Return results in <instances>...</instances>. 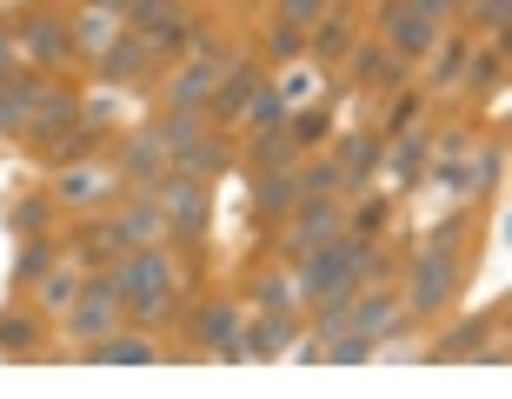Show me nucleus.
<instances>
[{"instance_id":"nucleus-22","label":"nucleus","mask_w":512,"mask_h":399,"mask_svg":"<svg viewBox=\"0 0 512 399\" xmlns=\"http://www.w3.org/2000/svg\"><path fill=\"white\" fill-rule=\"evenodd\" d=\"M426 160H433V127L419 120V127L393 133L380 147V173H386V187H419L426 180Z\"/></svg>"},{"instance_id":"nucleus-19","label":"nucleus","mask_w":512,"mask_h":399,"mask_svg":"<svg viewBox=\"0 0 512 399\" xmlns=\"http://www.w3.org/2000/svg\"><path fill=\"white\" fill-rule=\"evenodd\" d=\"M173 167H180V173H200V180L240 173V133H233V127H220V120H207V127L193 133L187 147L173 153Z\"/></svg>"},{"instance_id":"nucleus-28","label":"nucleus","mask_w":512,"mask_h":399,"mask_svg":"<svg viewBox=\"0 0 512 399\" xmlns=\"http://www.w3.org/2000/svg\"><path fill=\"white\" fill-rule=\"evenodd\" d=\"M393 220H399V200L380 187H366L346 200V233L353 240H393Z\"/></svg>"},{"instance_id":"nucleus-16","label":"nucleus","mask_w":512,"mask_h":399,"mask_svg":"<svg viewBox=\"0 0 512 399\" xmlns=\"http://www.w3.org/2000/svg\"><path fill=\"white\" fill-rule=\"evenodd\" d=\"M366 20H373V34H380L393 54H406L413 67L433 54V40L446 34V27H433V20L419 14L413 0H373V7H366Z\"/></svg>"},{"instance_id":"nucleus-5","label":"nucleus","mask_w":512,"mask_h":399,"mask_svg":"<svg viewBox=\"0 0 512 399\" xmlns=\"http://www.w3.org/2000/svg\"><path fill=\"white\" fill-rule=\"evenodd\" d=\"M47 193H54L60 213H100V207H114L120 193H127V180H120L114 153H80V160L47 167Z\"/></svg>"},{"instance_id":"nucleus-11","label":"nucleus","mask_w":512,"mask_h":399,"mask_svg":"<svg viewBox=\"0 0 512 399\" xmlns=\"http://www.w3.org/2000/svg\"><path fill=\"white\" fill-rule=\"evenodd\" d=\"M346 326L360 333V340H373V346H386L393 333H406V300H399V280H366V286H353V300H346Z\"/></svg>"},{"instance_id":"nucleus-30","label":"nucleus","mask_w":512,"mask_h":399,"mask_svg":"<svg viewBox=\"0 0 512 399\" xmlns=\"http://www.w3.org/2000/svg\"><path fill=\"white\" fill-rule=\"evenodd\" d=\"M293 160H300V147H293V133H286V120H280V127H253V133H240V173L293 167Z\"/></svg>"},{"instance_id":"nucleus-17","label":"nucleus","mask_w":512,"mask_h":399,"mask_svg":"<svg viewBox=\"0 0 512 399\" xmlns=\"http://www.w3.org/2000/svg\"><path fill=\"white\" fill-rule=\"evenodd\" d=\"M94 80H100V87H120V94H140V87L160 80V67H153L147 40L133 34V27H120V34L94 54Z\"/></svg>"},{"instance_id":"nucleus-27","label":"nucleus","mask_w":512,"mask_h":399,"mask_svg":"<svg viewBox=\"0 0 512 399\" xmlns=\"http://www.w3.org/2000/svg\"><path fill=\"white\" fill-rule=\"evenodd\" d=\"M293 306H300V286L286 260H266L247 273V313H293Z\"/></svg>"},{"instance_id":"nucleus-4","label":"nucleus","mask_w":512,"mask_h":399,"mask_svg":"<svg viewBox=\"0 0 512 399\" xmlns=\"http://www.w3.org/2000/svg\"><path fill=\"white\" fill-rule=\"evenodd\" d=\"M147 193L160 200V220H167V247H180V253H200V247H207V233H213V180L167 167Z\"/></svg>"},{"instance_id":"nucleus-10","label":"nucleus","mask_w":512,"mask_h":399,"mask_svg":"<svg viewBox=\"0 0 512 399\" xmlns=\"http://www.w3.org/2000/svg\"><path fill=\"white\" fill-rule=\"evenodd\" d=\"M120 253H127V233H120L114 207L80 213L74 227H60V260H67V266H80V273H94V266H114Z\"/></svg>"},{"instance_id":"nucleus-15","label":"nucleus","mask_w":512,"mask_h":399,"mask_svg":"<svg viewBox=\"0 0 512 399\" xmlns=\"http://www.w3.org/2000/svg\"><path fill=\"white\" fill-rule=\"evenodd\" d=\"M413 74H419V67L406 54H393L380 34H360V40H353V54H346V80H353L366 100H386L393 87H406Z\"/></svg>"},{"instance_id":"nucleus-14","label":"nucleus","mask_w":512,"mask_h":399,"mask_svg":"<svg viewBox=\"0 0 512 399\" xmlns=\"http://www.w3.org/2000/svg\"><path fill=\"white\" fill-rule=\"evenodd\" d=\"M220 67H227V47H213V40L200 34L187 54L173 60L167 87H160V107H207V100H213V80H220Z\"/></svg>"},{"instance_id":"nucleus-37","label":"nucleus","mask_w":512,"mask_h":399,"mask_svg":"<svg viewBox=\"0 0 512 399\" xmlns=\"http://www.w3.org/2000/svg\"><path fill=\"white\" fill-rule=\"evenodd\" d=\"M286 114H293V100H286V80H280V74H266L260 87H253L247 114H240V133H253V127H280Z\"/></svg>"},{"instance_id":"nucleus-40","label":"nucleus","mask_w":512,"mask_h":399,"mask_svg":"<svg viewBox=\"0 0 512 399\" xmlns=\"http://www.w3.org/2000/svg\"><path fill=\"white\" fill-rule=\"evenodd\" d=\"M459 20H466V34H473V40H506L512 0H466V7H459Z\"/></svg>"},{"instance_id":"nucleus-20","label":"nucleus","mask_w":512,"mask_h":399,"mask_svg":"<svg viewBox=\"0 0 512 399\" xmlns=\"http://www.w3.org/2000/svg\"><path fill=\"white\" fill-rule=\"evenodd\" d=\"M499 326H506V306H493V313H473V320L459 326L453 340H433V346H426V360H506V340H493Z\"/></svg>"},{"instance_id":"nucleus-29","label":"nucleus","mask_w":512,"mask_h":399,"mask_svg":"<svg viewBox=\"0 0 512 399\" xmlns=\"http://www.w3.org/2000/svg\"><path fill=\"white\" fill-rule=\"evenodd\" d=\"M34 67H14V74H0V140H20L27 133V114H34V94H40Z\"/></svg>"},{"instance_id":"nucleus-7","label":"nucleus","mask_w":512,"mask_h":399,"mask_svg":"<svg viewBox=\"0 0 512 399\" xmlns=\"http://www.w3.org/2000/svg\"><path fill=\"white\" fill-rule=\"evenodd\" d=\"M14 40H20V67H34V74H47V80L80 67L74 27H67V14H54V7H27V14L14 20Z\"/></svg>"},{"instance_id":"nucleus-3","label":"nucleus","mask_w":512,"mask_h":399,"mask_svg":"<svg viewBox=\"0 0 512 399\" xmlns=\"http://www.w3.org/2000/svg\"><path fill=\"white\" fill-rule=\"evenodd\" d=\"M180 333H187V353H193V360L247 366V306L227 300V293H200V300H187Z\"/></svg>"},{"instance_id":"nucleus-32","label":"nucleus","mask_w":512,"mask_h":399,"mask_svg":"<svg viewBox=\"0 0 512 399\" xmlns=\"http://www.w3.org/2000/svg\"><path fill=\"white\" fill-rule=\"evenodd\" d=\"M506 173V140H486V147L459 153V200H486Z\"/></svg>"},{"instance_id":"nucleus-25","label":"nucleus","mask_w":512,"mask_h":399,"mask_svg":"<svg viewBox=\"0 0 512 399\" xmlns=\"http://www.w3.org/2000/svg\"><path fill=\"white\" fill-rule=\"evenodd\" d=\"M47 313H40V306H7V313H0V353H7V360H47V353H54V346H47Z\"/></svg>"},{"instance_id":"nucleus-33","label":"nucleus","mask_w":512,"mask_h":399,"mask_svg":"<svg viewBox=\"0 0 512 399\" xmlns=\"http://www.w3.org/2000/svg\"><path fill=\"white\" fill-rule=\"evenodd\" d=\"M60 266V233H27L14 247V266H7V280L20 286V293H34V280L40 273H54Z\"/></svg>"},{"instance_id":"nucleus-44","label":"nucleus","mask_w":512,"mask_h":399,"mask_svg":"<svg viewBox=\"0 0 512 399\" xmlns=\"http://www.w3.org/2000/svg\"><path fill=\"white\" fill-rule=\"evenodd\" d=\"M453 7H466V0H453Z\"/></svg>"},{"instance_id":"nucleus-42","label":"nucleus","mask_w":512,"mask_h":399,"mask_svg":"<svg viewBox=\"0 0 512 399\" xmlns=\"http://www.w3.org/2000/svg\"><path fill=\"white\" fill-rule=\"evenodd\" d=\"M413 7L433 20V27H459V7H453V0H413Z\"/></svg>"},{"instance_id":"nucleus-8","label":"nucleus","mask_w":512,"mask_h":399,"mask_svg":"<svg viewBox=\"0 0 512 399\" xmlns=\"http://www.w3.org/2000/svg\"><path fill=\"white\" fill-rule=\"evenodd\" d=\"M74 127H80V87H74V74L40 80V94H34V114H27V133H20V147H27L40 167H47V153H54Z\"/></svg>"},{"instance_id":"nucleus-9","label":"nucleus","mask_w":512,"mask_h":399,"mask_svg":"<svg viewBox=\"0 0 512 399\" xmlns=\"http://www.w3.org/2000/svg\"><path fill=\"white\" fill-rule=\"evenodd\" d=\"M114 167H120V180H127V193L153 187V180L173 167V147H167V133H160V120H127V127L114 133Z\"/></svg>"},{"instance_id":"nucleus-13","label":"nucleus","mask_w":512,"mask_h":399,"mask_svg":"<svg viewBox=\"0 0 512 399\" xmlns=\"http://www.w3.org/2000/svg\"><path fill=\"white\" fill-rule=\"evenodd\" d=\"M380 147H386V140L373 133V120H353V127H340L333 140H326L333 167H340V200L380 187Z\"/></svg>"},{"instance_id":"nucleus-21","label":"nucleus","mask_w":512,"mask_h":399,"mask_svg":"<svg viewBox=\"0 0 512 399\" xmlns=\"http://www.w3.org/2000/svg\"><path fill=\"white\" fill-rule=\"evenodd\" d=\"M247 207H253V227L273 233L286 213L300 207V180L293 167H266V173H247Z\"/></svg>"},{"instance_id":"nucleus-36","label":"nucleus","mask_w":512,"mask_h":399,"mask_svg":"<svg viewBox=\"0 0 512 399\" xmlns=\"http://www.w3.org/2000/svg\"><path fill=\"white\" fill-rule=\"evenodd\" d=\"M286 133H293L300 153H320L326 140L340 133V107H333V100H313V107H300V114H286Z\"/></svg>"},{"instance_id":"nucleus-18","label":"nucleus","mask_w":512,"mask_h":399,"mask_svg":"<svg viewBox=\"0 0 512 399\" xmlns=\"http://www.w3.org/2000/svg\"><path fill=\"white\" fill-rule=\"evenodd\" d=\"M273 74L260 54H227V67H220V80H213V100H207V114L220 120V127H233L240 133V114H247V100H253V87Z\"/></svg>"},{"instance_id":"nucleus-1","label":"nucleus","mask_w":512,"mask_h":399,"mask_svg":"<svg viewBox=\"0 0 512 399\" xmlns=\"http://www.w3.org/2000/svg\"><path fill=\"white\" fill-rule=\"evenodd\" d=\"M466 273H473V207H459L453 220H439V227L413 247V260H399V300H406V320L433 326L439 313L459 300Z\"/></svg>"},{"instance_id":"nucleus-26","label":"nucleus","mask_w":512,"mask_h":399,"mask_svg":"<svg viewBox=\"0 0 512 399\" xmlns=\"http://www.w3.org/2000/svg\"><path fill=\"white\" fill-rule=\"evenodd\" d=\"M67 27H74V47H80V60H94L100 47H107V40H114L120 27H127V0H80Z\"/></svg>"},{"instance_id":"nucleus-35","label":"nucleus","mask_w":512,"mask_h":399,"mask_svg":"<svg viewBox=\"0 0 512 399\" xmlns=\"http://www.w3.org/2000/svg\"><path fill=\"white\" fill-rule=\"evenodd\" d=\"M426 87H419V80H406V87H393V94L380 100V120H373V133H380V140H393V133H406V127H419V120H426Z\"/></svg>"},{"instance_id":"nucleus-31","label":"nucleus","mask_w":512,"mask_h":399,"mask_svg":"<svg viewBox=\"0 0 512 399\" xmlns=\"http://www.w3.org/2000/svg\"><path fill=\"white\" fill-rule=\"evenodd\" d=\"M473 100H493L506 94V40H473V54H466V80H459Z\"/></svg>"},{"instance_id":"nucleus-23","label":"nucleus","mask_w":512,"mask_h":399,"mask_svg":"<svg viewBox=\"0 0 512 399\" xmlns=\"http://www.w3.org/2000/svg\"><path fill=\"white\" fill-rule=\"evenodd\" d=\"M80 360H94V366H160V360H167V346L153 340L147 326L120 320L114 333H107V340H94L87 353H80Z\"/></svg>"},{"instance_id":"nucleus-39","label":"nucleus","mask_w":512,"mask_h":399,"mask_svg":"<svg viewBox=\"0 0 512 399\" xmlns=\"http://www.w3.org/2000/svg\"><path fill=\"white\" fill-rule=\"evenodd\" d=\"M74 293H80V266H67V260H60L54 273H40V280H34V306L47 313V320H60V313L74 306Z\"/></svg>"},{"instance_id":"nucleus-41","label":"nucleus","mask_w":512,"mask_h":399,"mask_svg":"<svg viewBox=\"0 0 512 399\" xmlns=\"http://www.w3.org/2000/svg\"><path fill=\"white\" fill-rule=\"evenodd\" d=\"M333 0H273V20H293V27H313Z\"/></svg>"},{"instance_id":"nucleus-34","label":"nucleus","mask_w":512,"mask_h":399,"mask_svg":"<svg viewBox=\"0 0 512 399\" xmlns=\"http://www.w3.org/2000/svg\"><path fill=\"white\" fill-rule=\"evenodd\" d=\"M7 233H14V240H27V233H60V207H54V193H47V187L14 193V200H7Z\"/></svg>"},{"instance_id":"nucleus-24","label":"nucleus","mask_w":512,"mask_h":399,"mask_svg":"<svg viewBox=\"0 0 512 399\" xmlns=\"http://www.w3.org/2000/svg\"><path fill=\"white\" fill-rule=\"evenodd\" d=\"M306 333V313L293 306V313H247V360H286L293 346H300Z\"/></svg>"},{"instance_id":"nucleus-2","label":"nucleus","mask_w":512,"mask_h":399,"mask_svg":"<svg viewBox=\"0 0 512 399\" xmlns=\"http://www.w3.org/2000/svg\"><path fill=\"white\" fill-rule=\"evenodd\" d=\"M107 273H114V286H120L127 320L147 326V333H160V326H173L180 313H187L193 286H200V253H180V247H167V240H153V247L120 253Z\"/></svg>"},{"instance_id":"nucleus-38","label":"nucleus","mask_w":512,"mask_h":399,"mask_svg":"<svg viewBox=\"0 0 512 399\" xmlns=\"http://www.w3.org/2000/svg\"><path fill=\"white\" fill-rule=\"evenodd\" d=\"M260 60H266V67H293V60H306V27L266 14V27H260Z\"/></svg>"},{"instance_id":"nucleus-43","label":"nucleus","mask_w":512,"mask_h":399,"mask_svg":"<svg viewBox=\"0 0 512 399\" xmlns=\"http://www.w3.org/2000/svg\"><path fill=\"white\" fill-rule=\"evenodd\" d=\"M20 67V40H14V20H0V74Z\"/></svg>"},{"instance_id":"nucleus-6","label":"nucleus","mask_w":512,"mask_h":399,"mask_svg":"<svg viewBox=\"0 0 512 399\" xmlns=\"http://www.w3.org/2000/svg\"><path fill=\"white\" fill-rule=\"evenodd\" d=\"M127 320V306H120V286H114V273H107V266H94V273H80V293H74V306H67V313H60V333H67V353H87V346L94 340H107V333H114V326Z\"/></svg>"},{"instance_id":"nucleus-12","label":"nucleus","mask_w":512,"mask_h":399,"mask_svg":"<svg viewBox=\"0 0 512 399\" xmlns=\"http://www.w3.org/2000/svg\"><path fill=\"white\" fill-rule=\"evenodd\" d=\"M366 34V0H333L313 27H306V67H346V54H353V40Z\"/></svg>"}]
</instances>
